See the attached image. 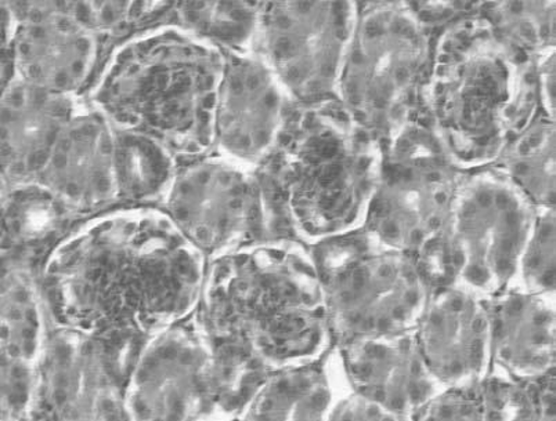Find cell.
I'll return each instance as SVG.
<instances>
[{"instance_id":"cell-21","label":"cell","mask_w":556,"mask_h":421,"mask_svg":"<svg viewBox=\"0 0 556 421\" xmlns=\"http://www.w3.org/2000/svg\"><path fill=\"white\" fill-rule=\"evenodd\" d=\"M555 369L517 378L490 368L472 382L442 387L412 420H554Z\"/></svg>"},{"instance_id":"cell-27","label":"cell","mask_w":556,"mask_h":421,"mask_svg":"<svg viewBox=\"0 0 556 421\" xmlns=\"http://www.w3.org/2000/svg\"><path fill=\"white\" fill-rule=\"evenodd\" d=\"M262 2H175L172 23L225 54L254 52Z\"/></svg>"},{"instance_id":"cell-11","label":"cell","mask_w":556,"mask_h":421,"mask_svg":"<svg viewBox=\"0 0 556 421\" xmlns=\"http://www.w3.org/2000/svg\"><path fill=\"white\" fill-rule=\"evenodd\" d=\"M535 207L493 167L465 170L452 222L457 282L484 297L517 285Z\"/></svg>"},{"instance_id":"cell-28","label":"cell","mask_w":556,"mask_h":421,"mask_svg":"<svg viewBox=\"0 0 556 421\" xmlns=\"http://www.w3.org/2000/svg\"><path fill=\"white\" fill-rule=\"evenodd\" d=\"M206 340L211 348L216 420L241 419L275 369L244 344L224 339Z\"/></svg>"},{"instance_id":"cell-6","label":"cell","mask_w":556,"mask_h":421,"mask_svg":"<svg viewBox=\"0 0 556 421\" xmlns=\"http://www.w3.org/2000/svg\"><path fill=\"white\" fill-rule=\"evenodd\" d=\"M464 174L426 111L381 144L362 228L412 256L431 291L457 282L452 222Z\"/></svg>"},{"instance_id":"cell-23","label":"cell","mask_w":556,"mask_h":421,"mask_svg":"<svg viewBox=\"0 0 556 421\" xmlns=\"http://www.w3.org/2000/svg\"><path fill=\"white\" fill-rule=\"evenodd\" d=\"M49 327L38 272L2 266V374H37Z\"/></svg>"},{"instance_id":"cell-9","label":"cell","mask_w":556,"mask_h":421,"mask_svg":"<svg viewBox=\"0 0 556 421\" xmlns=\"http://www.w3.org/2000/svg\"><path fill=\"white\" fill-rule=\"evenodd\" d=\"M161 209L206 261L275 240L256 169L216 151L181 165Z\"/></svg>"},{"instance_id":"cell-12","label":"cell","mask_w":556,"mask_h":421,"mask_svg":"<svg viewBox=\"0 0 556 421\" xmlns=\"http://www.w3.org/2000/svg\"><path fill=\"white\" fill-rule=\"evenodd\" d=\"M108 49L65 2L2 3V90L14 80L84 98Z\"/></svg>"},{"instance_id":"cell-25","label":"cell","mask_w":556,"mask_h":421,"mask_svg":"<svg viewBox=\"0 0 556 421\" xmlns=\"http://www.w3.org/2000/svg\"><path fill=\"white\" fill-rule=\"evenodd\" d=\"M181 162L161 141L115 129V207H161Z\"/></svg>"},{"instance_id":"cell-30","label":"cell","mask_w":556,"mask_h":421,"mask_svg":"<svg viewBox=\"0 0 556 421\" xmlns=\"http://www.w3.org/2000/svg\"><path fill=\"white\" fill-rule=\"evenodd\" d=\"M175 2H65L68 12L110 50L140 30L172 23Z\"/></svg>"},{"instance_id":"cell-17","label":"cell","mask_w":556,"mask_h":421,"mask_svg":"<svg viewBox=\"0 0 556 421\" xmlns=\"http://www.w3.org/2000/svg\"><path fill=\"white\" fill-rule=\"evenodd\" d=\"M332 353L346 387L397 420H412L441 392V384L424 361L414 331L358 340L333 347Z\"/></svg>"},{"instance_id":"cell-16","label":"cell","mask_w":556,"mask_h":421,"mask_svg":"<svg viewBox=\"0 0 556 421\" xmlns=\"http://www.w3.org/2000/svg\"><path fill=\"white\" fill-rule=\"evenodd\" d=\"M414 334L441 387L472 382L492 368L486 297L462 283L429 292Z\"/></svg>"},{"instance_id":"cell-22","label":"cell","mask_w":556,"mask_h":421,"mask_svg":"<svg viewBox=\"0 0 556 421\" xmlns=\"http://www.w3.org/2000/svg\"><path fill=\"white\" fill-rule=\"evenodd\" d=\"M83 220L42 181L2 186V266L39 272L50 252Z\"/></svg>"},{"instance_id":"cell-14","label":"cell","mask_w":556,"mask_h":421,"mask_svg":"<svg viewBox=\"0 0 556 421\" xmlns=\"http://www.w3.org/2000/svg\"><path fill=\"white\" fill-rule=\"evenodd\" d=\"M208 340L194 316L151 337L126 384L129 420H216Z\"/></svg>"},{"instance_id":"cell-4","label":"cell","mask_w":556,"mask_h":421,"mask_svg":"<svg viewBox=\"0 0 556 421\" xmlns=\"http://www.w3.org/2000/svg\"><path fill=\"white\" fill-rule=\"evenodd\" d=\"M226 55L175 23L110 50L84 98L115 129L161 141L181 165L214 151Z\"/></svg>"},{"instance_id":"cell-13","label":"cell","mask_w":556,"mask_h":421,"mask_svg":"<svg viewBox=\"0 0 556 421\" xmlns=\"http://www.w3.org/2000/svg\"><path fill=\"white\" fill-rule=\"evenodd\" d=\"M135 359L88 334L50 324L29 420H129L125 390Z\"/></svg>"},{"instance_id":"cell-29","label":"cell","mask_w":556,"mask_h":421,"mask_svg":"<svg viewBox=\"0 0 556 421\" xmlns=\"http://www.w3.org/2000/svg\"><path fill=\"white\" fill-rule=\"evenodd\" d=\"M479 12L500 38L529 58L555 50L554 2H480Z\"/></svg>"},{"instance_id":"cell-33","label":"cell","mask_w":556,"mask_h":421,"mask_svg":"<svg viewBox=\"0 0 556 421\" xmlns=\"http://www.w3.org/2000/svg\"><path fill=\"white\" fill-rule=\"evenodd\" d=\"M407 7L422 27L438 34L462 15L473 12L479 2H407Z\"/></svg>"},{"instance_id":"cell-3","label":"cell","mask_w":556,"mask_h":421,"mask_svg":"<svg viewBox=\"0 0 556 421\" xmlns=\"http://www.w3.org/2000/svg\"><path fill=\"white\" fill-rule=\"evenodd\" d=\"M194 318L206 337L244 344L273 369L333 348L316 264L295 240L251 243L208 261Z\"/></svg>"},{"instance_id":"cell-34","label":"cell","mask_w":556,"mask_h":421,"mask_svg":"<svg viewBox=\"0 0 556 421\" xmlns=\"http://www.w3.org/2000/svg\"><path fill=\"white\" fill-rule=\"evenodd\" d=\"M541 109L555 118V50L541 55L535 61Z\"/></svg>"},{"instance_id":"cell-15","label":"cell","mask_w":556,"mask_h":421,"mask_svg":"<svg viewBox=\"0 0 556 421\" xmlns=\"http://www.w3.org/2000/svg\"><path fill=\"white\" fill-rule=\"evenodd\" d=\"M225 55L214 151L256 169L275 146L292 103L255 50Z\"/></svg>"},{"instance_id":"cell-31","label":"cell","mask_w":556,"mask_h":421,"mask_svg":"<svg viewBox=\"0 0 556 421\" xmlns=\"http://www.w3.org/2000/svg\"><path fill=\"white\" fill-rule=\"evenodd\" d=\"M555 209H535L533 230L520 256L515 286L555 294Z\"/></svg>"},{"instance_id":"cell-7","label":"cell","mask_w":556,"mask_h":421,"mask_svg":"<svg viewBox=\"0 0 556 421\" xmlns=\"http://www.w3.org/2000/svg\"><path fill=\"white\" fill-rule=\"evenodd\" d=\"M434 37L407 2H357L338 100L379 143L424 111Z\"/></svg>"},{"instance_id":"cell-20","label":"cell","mask_w":556,"mask_h":421,"mask_svg":"<svg viewBox=\"0 0 556 421\" xmlns=\"http://www.w3.org/2000/svg\"><path fill=\"white\" fill-rule=\"evenodd\" d=\"M486 304L492 368L517 378L555 369V294L513 286Z\"/></svg>"},{"instance_id":"cell-32","label":"cell","mask_w":556,"mask_h":421,"mask_svg":"<svg viewBox=\"0 0 556 421\" xmlns=\"http://www.w3.org/2000/svg\"><path fill=\"white\" fill-rule=\"evenodd\" d=\"M343 382V380H342ZM327 420H397L388 410L379 407L372 400L363 397V395L352 392L343 383L342 390L338 392L336 400H333L330 413Z\"/></svg>"},{"instance_id":"cell-2","label":"cell","mask_w":556,"mask_h":421,"mask_svg":"<svg viewBox=\"0 0 556 421\" xmlns=\"http://www.w3.org/2000/svg\"><path fill=\"white\" fill-rule=\"evenodd\" d=\"M379 161L381 143L340 100L292 104L275 146L256 167L275 240L309 246L361 228Z\"/></svg>"},{"instance_id":"cell-19","label":"cell","mask_w":556,"mask_h":421,"mask_svg":"<svg viewBox=\"0 0 556 421\" xmlns=\"http://www.w3.org/2000/svg\"><path fill=\"white\" fill-rule=\"evenodd\" d=\"M83 101L20 79L2 90V186L39 179Z\"/></svg>"},{"instance_id":"cell-18","label":"cell","mask_w":556,"mask_h":421,"mask_svg":"<svg viewBox=\"0 0 556 421\" xmlns=\"http://www.w3.org/2000/svg\"><path fill=\"white\" fill-rule=\"evenodd\" d=\"M115 128L84 98L39 176L83 218L115 207Z\"/></svg>"},{"instance_id":"cell-8","label":"cell","mask_w":556,"mask_h":421,"mask_svg":"<svg viewBox=\"0 0 556 421\" xmlns=\"http://www.w3.org/2000/svg\"><path fill=\"white\" fill-rule=\"evenodd\" d=\"M309 248L333 347L416 329L431 288L412 256L362 227Z\"/></svg>"},{"instance_id":"cell-5","label":"cell","mask_w":556,"mask_h":421,"mask_svg":"<svg viewBox=\"0 0 556 421\" xmlns=\"http://www.w3.org/2000/svg\"><path fill=\"white\" fill-rule=\"evenodd\" d=\"M479 7L434 37L424 98L428 119L464 170L492 165L543 111L538 60L500 38Z\"/></svg>"},{"instance_id":"cell-10","label":"cell","mask_w":556,"mask_h":421,"mask_svg":"<svg viewBox=\"0 0 556 421\" xmlns=\"http://www.w3.org/2000/svg\"><path fill=\"white\" fill-rule=\"evenodd\" d=\"M357 2H262L255 52L291 103L338 100Z\"/></svg>"},{"instance_id":"cell-24","label":"cell","mask_w":556,"mask_h":421,"mask_svg":"<svg viewBox=\"0 0 556 421\" xmlns=\"http://www.w3.org/2000/svg\"><path fill=\"white\" fill-rule=\"evenodd\" d=\"M328 354L273 370L241 420H327L340 392Z\"/></svg>"},{"instance_id":"cell-1","label":"cell","mask_w":556,"mask_h":421,"mask_svg":"<svg viewBox=\"0 0 556 421\" xmlns=\"http://www.w3.org/2000/svg\"><path fill=\"white\" fill-rule=\"evenodd\" d=\"M206 266L161 207H113L80 221L38 279L53 327L144 347L194 316Z\"/></svg>"},{"instance_id":"cell-26","label":"cell","mask_w":556,"mask_h":421,"mask_svg":"<svg viewBox=\"0 0 556 421\" xmlns=\"http://www.w3.org/2000/svg\"><path fill=\"white\" fill-rule=\"evenodd\" d=\"M490 167L535 209H555V118L541 111L508 141Z\"/></svg>"}]
</instances>
